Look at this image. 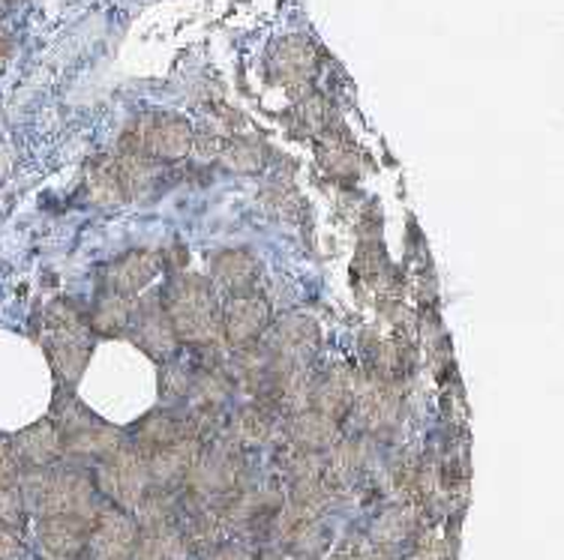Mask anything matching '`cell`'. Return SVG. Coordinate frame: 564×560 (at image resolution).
I'll use <instances>...</instances> for the list:
<instances>
[{
  "label": "cell",
  "mask_w": 564,
  "mask_h": 560,
  "mask_svg": "<svg viewBox=\"0 0 564 560\" xmlns=\"http://www.w3.org/2000/svg\"><path fill=\"white\" fill-rule=\"evenodd\" d=\"M19 492H22L28 513H33L36 518H97L99 507H102L94 476H87L82 468H31V471H22Z\"/></svg>",
  "instance_id": "6da1fadb"
},
{
  "label": "cell",
  "mask_w": 564,
  "mask_h": 560,
  "mask_svg": "<svg viewBox=\"0 0 564 560\" xmlns=\"http://www.w3.org/2000/svg\"><path fill=\"white\" fill-rule=\"evenodd\" d=\"M163 309L172 318L177 342L193 348H210L219 336V309L214 292L202 276H181L163 294Z\"/></svg>",
  "instance_id": "7a4b0ae2"
},
{
  "label": "cell",
  "mask_w": 564,
  "mask_h": 560,
  "mask_svg": "<svg viewBox=\"0 0 564 560\" xmlns=\"http://www.w3.org/2000/svg\"><path fill=\"white\" fill-rule=\"evenodd\" d=\"M90 327L73 303H55L45 312V354L66 387L76 384L90 360Z\"/></svg>",
  "instance_id": "3957f363"
},
{
  "label": "cell",
  "mask_w": 564,
  "mask_h": 560,
  "mask_svg": "<svg viewBox=\"0 0 564 560\" xmlns=\"http://www.w3.org/2000/svg\"><path fill=\"white\" fill-rule=\"evenodd\" d=\"M94 485H97L99 495L109 497L115 507L135 513L141 497L148 495V488H151V474H148L144 455L132 443H123L118 453H111L109 459H102L97 464Z\"/></svg>",
  "instance_id": "277c9868"
},
{
  "label": "cell",
  "mask_w": 564,
  "mask_h": 560,
  "mask_svg": "<svg viewBox=\"0 0 564 560\" xmlns=\"http://www.w3.org/2000/svg\"><path fill=\"white\" fill-rule=\"evenodd\" d=\"M193 144V132L181 118L160 114L135 123V132L127 139V153H139L153 162L184 160Z\"/></svg>",
  "instance_id": "5b68a950"
},
{
  "label": "cell",
  "mask_w": 564,
  "mask_h": 560,
  "mask_svg": "<svg viewBox=\"0 0 564 560\" xmlns=\"http://www.w3.org/2000/svg\"><path fill=\"white\" fill-rule=\"evenodd\" d=\"M139 539V525L127 509L106 504L99 507L90 537H87V560H132V549Z\"/></svg>",
  "instance_id": "8992f818"
},
{
  "label": "cell",
  "mask_w": 564,
  "mask_h": 560,
  "mask_svg": "<svg viewBox=\"0 0 564 560\" xmlns=\"http://www.w3.org/2000/svg\"><path fill=\"white\" fill-rule=\"evenodd\" d=\"M130 336L141 351H148L156 360H172L177 354V345H181L172 327V318H169L160 300H144L132 306Z\"/></svg>",
  "instance_id": "52a82bcc"
},
{
  "label": "cell",
  "mask_w": 564,
  "mask_h": 560,
  "mask_svg": "<svg viewBox=\"0 0 564 560\" xmlns=\"http://www.w3.org/2000/svg\"><path fill=\"white\" fill-rule=\"evenodd\" d=\"M271 330V339H268V348L271 354L280 360L282 366L304 369L310 360L315 356V348H318V327H315L313 318L306 315H285L280 318L276 327H268Z\"/></svg>",
  "instance_id": "ba28073f"
},
{
  "label": "cell",
  "mask_w": 564,
  "mask_h": 560,
  "mask_svg": "<svg viewBox=\"0 0 564 560\" xmlns=\"http://www.w3.org/2000/svg\"><path fill=\"white\" fill-rule=\"evenodd\" d=\"M268 323H271V309L261 297H256V292L231 297L226 309L219 312V327L235 348L256 345L261 336L268 333Z\"/></svg>",
  "instance_id": "9c48e42d"
},
{
  "label": "cell",
  "mask_w": 564,
  "mask_h": 560,
  "mask_svg": "<svg viewBox=\"0 0 564 560\" xmlns=\"http://www.w3.org/2000/svg\"><path fill=\"white\" fill-rule=\"evenodd\" d=\"M94 518L82 516H45L36 525V537L48 558L76 560L85 554Z\"/></svg>",
  "instance_id": "30bf717a"
},
{
  "label": "cell",
  "mask_w": 564,
  "mask_h": 560,
  "mask_svg": "<svg viewBox=\"0 0 564 560\" xmlns=\"http://www.w3.org/2000/svg\"><path fill=\"white\" fill-rule=\"evenodd\" d=\"M163 267V252H151V249H132L127 255H120L118 261H111L106 282H109V292L120 294V297H130L139 294L141 288H148L153 276Z\"/></svg>",
  "instance_id": "8fae6325"
},
{
  "label": "cell",
  "mask_w": 564,
  "mask_h": 560,
  "mask_svg": "<svg viewBox=\"0 0 564 560\" xmlns=\"http://www.w3.org/2000/svg\"><path fill=\"white\" fill-rule=\"evenodd\" d=\"M12 455L19 459L22 471L31 468H52L57 459H64V438L52 420L36 422L31 429L19 431L10 441Z\"/></svg>",
  "instance_id": "7c38bea8"
},
{
  "label": "cell",
  "mask_w": 564,
  "mask_h": 560,
  "mask_svg": "<svg viewBox=\"0 0 564 560\" xmlns=\"http://www.w3.org/2000/svg\"><path fill=\"white\" fill-rule=\"evenodd\" d=\"M198 453H202V441H196V438H181V441L169 443L163 450L148 455L144 462H148L151 485H156V488H181L186 474L193 471Z\"/></svg>",
  "instance_id": "4fadbf2b"
},
{
  "label": "cell",
  "mask_w": 564,
  "mask_h": 560,
  "mask_svg": "<svg viewBox=\"0 0 564 560\" xmlns=\"http://www.w3.org/2000/svg\"><path fill=\"white\" fill-rule=\"evenodd\" d=\"M285 435H289V443L292 447H301L306 453H322L325 455L334 443L343 438L339 431V422L334 417H327L322 410H297L292 414V420L285 426Z\"/></svg>",
  "instance_id": "5bb4252c"
},
{
  "label": "cell",
  "mask_w": 564,
  "mask_h": 560,
  "mask_svg": "<svg viewBox=\"0 0 564 560\" xmlns=\"http://www.w3.org/2000/svg\"><path fill=\"white\" fill-rule=\"evenodd\" d=\"M417 521H421V507L417 504H409V501L393 504V507L379 513V518L372 521V530H369L372 546L400 554L402 546H409L414 534H417Z\"/></svg>",
  "instance_id": "9a60e30c"
},
{
  "label": "cell",
  "mask_w": 564,
  "mask_h": 560,
  "mask_svg": "<svg viewBox=\"0 0 564 560\" xmlns=\"http://www.w3.org/2000/svg\"><path fill=\"white\" fill-rule=\"evenodd\" d=\"M219 438H226L240 453L259 450L273 438V414L264 405H243L235 410V417L226 422V431Z\"/></svg>",
  "instance_id": "2e32d148"
},
{
  "label": "cell",
  "mask_w": 564,
  "mask_h": 560,
  "mask_svg": "<svg viewBox=\"0 0 564 560\" xmlns=\"http://www.w3.org/2000/svg\"><path fill=\"white\" fill-rule=\"evenodd\" d=\"M123 435L111 429L106 422L94 420L85 429L73 431L64 438V459H76V462H102L111 453H118L123 447Z\"/></svg>",
  "instance_id": "e0dca14e"
},
{
  "label": "cell",
  "mask_w": 564,
  "mask_h": 560,
  "mask_svg": "<svg viewBox=\"0 0 564 560\" xmlns=\"http://www.w3.org/2000/svg\"><path fill=\"white\" fill-rule=\"evenodd\" d=\"M214 282L219 288H226L231 297L238 294H252L259 285V261L247 249H226L219 252L214 264H210Z\"/></svg>",
  "instance_id": "ac0fdd59"
},
{
  "label": "cell",
  "mask_w": 564,
  "mask_h": 560,
  "mask_svg": "<svg viewBox=\"0 0 564 560\" xmlns=\"http://www.w3.org/2000/svg\"><path fill=\"white\" fill-rule=\"evenodd\" d=\"M351 389H355V377L346 369H330L327 375L310 381V405L313 410H322L334 420H343L351 405Z\"/></svg>",
  "instance_id": "d6986e66"
},
{
  "label": "cell",
  "mask_w": 564,
  "mask_h": 560,
  "mask_svg": "<svg viewBox=\"0 0 564 560\" xmlns=\"http://www.w3.org/2000/svg\"><path fill=\"white\" fill-rule=\"evenodd\" d=\"M193 549L186 546L181 528L139 530L132 560H189Z\"/></svg>",
  "instance_id": "ffe728a7"
},
{
  "label": "cell",
  "mask_w": 564,
  "mask_h": 560,
  "mask_svg": "<svg viewBox=\"0 0 564 560\" xmlns=\"http://www.w3.org/2000/svg\"><path fill=\"white\" fill-rule=\"evenodd\" d=\"M85 198L97 207H115L120 201H127V189H123V180H120L118 162H102V165L90 168L85 180Z\"/></svg>",
  "instance_id": "44dd1931"
},
{
  "label": "cell",
  "mask_w": 564,
  "mask_h": 560,
  "mask_svg": "<svg viewBox=\"0 0 564 560\" xmlns=\"http://www.w3.org/2000/svg\"><path fill=\"white\" fill-rule=\"evenodd\" d=\"M132 303L120 294H102L87 315V327L102 336H120L130 327Z\"/></svg>",
  "instance_id": "7402d4cb"
},
{
  "label": "cell",
  "mask_w": 564,
  "mask_h": 560,
  "mask_svg": "<svg viewBox=\"0 0 564 560\" xmlns=\"http://www.w3.org/2000/svg\"><path fill=\"white\" fill-rule=\"evenodd\" d=\"M282 546H285L289 560H322L327 546H330V530L315 518V521L294 528L289 537L282 539Z\"/></svg>",
  "instance_id": "603a6c76"
},
{
  "label": "cell",
  "mask_w": 564,
  "mask_h": 560,
  "mask_svg": "<svg viewBox=\"0 0 564 560\" xmlns=\"http://www.w3.org/2000/svg\"><path fill=\"white\" fill-rule=\"evenodd\" d=\"M276 464H280L282 476L292 483H304V480H318L325 476V455L322 453H306L301 447H285L280 455H276Z\"/></svg>",
  "instance_id": "cb8c5ba5"
},
{
  "label": "cell",
  "mask_w": 564,
  "mask_h": 560,
  "mask_svg": "<svg viewBox=\"0 0 564 560\" xmlns=\"http://www.w3.org/2000/svg\"><path fill=\"white\" fill-rule=\"evenodd\" d=\"M223 160H226L228 168H235V172H259L261 162H264V147L250 139H238L228 144L226 153H223Z\"/></svg>",
  "instance_id": "d4e9b609"
},
{
  "label": "cell",
  "mask_w": 564,
  "mask_h": 560,
  "mask_svg": "<svg viewBox=\"0 0 564 560\" xmlns=\"http://www.w3.org/2000/svg\"><path fill=\"white\" fill-rule=\"evenodd\" d=\"M24 518H28V507H24V497L19 492V485L0 488V528L22 534Z\"/></svg>",
  "instance_id": "484cf974"
},
{
  "label": "cell",
  "mask_w": 564,
  "mask_h": 560,
  "mask_svg": "<svg viewBox=\"0 0 564 560\" xmlns=\"http://www.w3.org/2000/svg\"><path fill=\"white\" fill-rule=\"evenodd\" d=\"M205 560H256V549L243 539H226L223 546L214 551H207Z\"/></svg>",
  "instance_id": "4316f807"
},
{
  "label": "cell",
  "mask_w": 564,
  "mask_h": 560,
  "mask_svg": "<svg viewBox=\"0 0 564 560\" xmlns=\"http://www.w3.org/2000/svg\"><path fill=\"white\" fill-rule=\"evenodd\" d=\"M19 551H22V539L15 530L0 528V560H19Z\"/></svg>",
  "instance_id": "83f0119b"
},
{
  "label": "cell",
  "mask_w": 564,
  "mask_h": 560,
  "mask_svg": "<svg viewBox=\"0 0 564 560\" xmlns=\"http://www.w3.org/2000/svg\"><path fill=\"white\" fill-rule=\"evenodd\" d=\"M351 560H400V554H393V551L376 549V546H367V549H360L351 554Z\"/></svg>",
  "instance_id": "f1b7e54d"
},
{
  "label": "cell",
  "mask_w": 564,
  "mask_h": 560,
  "mask_svg": "<svg viewBox=\"0 0 564 560\" xmlns=\"http://www.w3.org/2000/svg\"><path fill=\"white\" fill-rule=\"evenodd\" d=\"M256 560H289V554L280 549H264V551H256Z\"/></svg>",
  "instance_id": "f546056e"
},
{
  "label": "cell",
  "mask_w": 564,
  "mask_h": 560,
  "mask_svg": "<svg viewBox=\"0 0 564 560\" xmlns=\"http://www.w3.org/2000/svg\"><path fill=\"white\" fill-rule=\"evenodd\" d=\"M327 560H351L348 554H334V558H327Z\"/></svg>",
  "instance_id": "4dcf8cb0"
}]
</instances>
